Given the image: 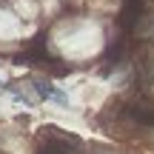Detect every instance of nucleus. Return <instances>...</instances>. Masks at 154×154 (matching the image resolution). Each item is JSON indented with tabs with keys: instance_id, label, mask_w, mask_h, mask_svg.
<instances>
[{
	"instance_id": "obj_1",
	"label": "nucleus",
	"mask_w": 154,
	"mask_h": 154,
	"mask_svg": "<svg viewBox=\"0 0 154 154\" xmlns=\"http://www.w3.org/2000/svg\"><path fill=\"white\" fill-rule=\"evenodd\" d=\"M37 140L43 143V151L49 154H80L83 151V140L77 134L54 128V126H43L37 131Z\"/></svg>"
},
{
	"instance_id": "obj_2",
	"label": "nucleus",
	"mask_w": 154,
	"mask_h": 154,
	"mask_svg": "<svg viewBox=\"0 0 154 154\" xmlns=\"http://www.w3.org/2000/svg\"><path fill=\"white\" fill-rule=\"evenodd\" d=\"M126 111H128V117H131L134 123L154 126V103H151V100H140V103H131Z\"/></svg>"
},
{
	"instance_id": "obj_3",
	"label": "nucleus",
	"mask_w": 154,
	"mask_h": 154,
	"mask_svg": "<svg viewBox=\"0 0 154 154\" xmlns=\"http://www.w3.org/2000/svg\"><path fill=\"white\" fill-rule=\"evenodd\" d=\"M32 86H34V91L40 94V100H49V97H54V103H60V106H66V94L63 91H57L51 83H46V80H37L34 77L32 80Z\"/></svg>"
},
{
	"instance_id": "obj_4",
	"label": "nucleus",
	"mask_w": 154,
	"mask_h": 154,
	"mask_svg": "<svg viewBox=\"0 0 154 154\" xmlns=\"http://www.w3.org/2000/svg\"><path fill=\"white\" fill-rule=\"evenodd\" d=\"M37 154H49V151H43V149H40V151H37Z\"/></svg>"
}]
</instances>
